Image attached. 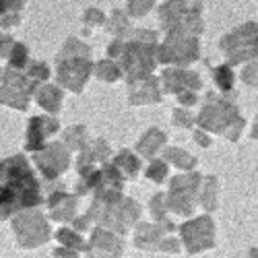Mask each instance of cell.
Returning <instances> with one entry per match:
<instances>
[{
    "label": "cell",
    "mask_w": 258,
    "mask_h": 258,
    "mask_svg": "<svg viewBox=\"0 0 258 258\" xmlns=\"http://www.w3.org/2000/svg\"><path fill=\"white\" fill-rule=\"evenodd\" d=\"M39 201V188L25 159L15 157L0 163V213L33 207Z\"/></svg>",
    "instance_id": "6da1fadb"
}]
</instances>
